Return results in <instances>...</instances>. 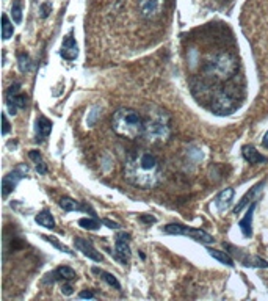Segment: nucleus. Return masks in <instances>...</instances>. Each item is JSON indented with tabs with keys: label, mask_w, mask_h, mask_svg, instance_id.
Returning <instances> with one entry per match:
<instances>
[{
	"label": "nucleus",
	"mask_w": 268,
	"mask_h": 301,
	"mask_svg": "<svg viewBox=\"0 0 268 301\" xmlns=\"http://www.w3.org/2000/svg\"><path fill=\"white\" fill-rule=\"evenodd\" d=\"M161 163L157 155L148 150H137L124 162V177L132 185L140 188H152L160 184Z\"/></svg>",
	"instance_id": "nucleus-1"
},
{
	"label": "nucleus",
	"mask_w": 268,
	"mask_h": 301,
	"mask_svg": "<svg viewBox=\"0 0 268 301\" xmlns=\"http://www.w3.org/2000/svg\"><path fill=\"white\" fill-rule=\"evenodd\" d=\"M111 129L118 137L135 140L145 134V119L138 111L132 108H119L113 113L111 118Z\"/></svg>",
	"instance_id": "nucleus-2"
},
{
	"label": "nucleus",
	"mask_w": 268,
	"mask_h": 301,
	"mask_svg": "<svg viewBox=\"0 0 268 301\" xmlns=\"http://www.w3.org/2000/svg\"><path fill=\"white\" fill-rule=\"evenodd\" d=\"M143 137L152 145L166 143L171 137V119L169 115L161 108H152L145 119V134Z\"/></svg>",
	"instance_id": "nucleus-3"
},
{
	"label": "nucleus",
	"mask_w": 268,
	"mask_h": 301,
	"mask_svg": "<svg viewBox=\"0 0 268 301\" xmlns=\"http://www.w3.org/2000/svg\"><path fill=\"white\" fill-rule=\"evenodd\" d=\"M206 77L210 80L224 82L232 79L238 71V61L237 58L229 52L215 53L204 63L203 68Z\"/></svg>",
	"instance_id": "nucleus-4"
},
{
	"label": "nucleus",
	"mask_w": 268,
	"mask_h": 301,
	"mask_svg": "<svg viewBox=\"0 0 268 301\" xmlns=\"http://www.w3.org/2000/svg\"><path fill=\"white\" fill-rule=\"evenodd\" d=\"M238 94L234 88L218 90L212 98V111L216 115H231L238 108Z\"/></svg>",
	"instance_id": "nucleus-5"
},
{
	"label": "nucleus",
	"mask_w": 268,
	"mask_h": 301,
	"mask_svg": "<svg viewBox=\"0 0 268 301\" xmlns=\"http://www.w3.org/2000/svg\"><path fill=\"white\" fill-rule=\"evenodd\" d=\"M163 231L166 234H173V235H185V237H190V239H193L195 242L204 243V245H210V243L215 242V239L209 232H206L203 229H196V228H188V226H184L180 223L166 224L163 228Z\"/></svg>",
	"instance_id": "nucleus-6"
},
{
	"label": "nucleus",
	"mask_w": 268,
	"mask_h": 301,
	"mask_svg": "<svg viewBox=\"0 0 268 301\" xmlns=\"http://www.w3.org/2000/svg\"><path fill=\"white\" fill-rule=\"evenodd\" d=\"M28 96L21 90V83H13L6 91V107L11 115H16L19 110L27 107Z\"/></svg>",
	"instance_id": "nucleus-7"
},
{
	"label": "nucleus",
	"mask_w": 268,
	"mask_h": 301,
	"mask_svg": "<svg viewBox=\"0 0 268 301\" xmlns=\"http://www.w3.org/2000/svg\"><path fill=\"white\" fill-rule=\"evenodd\" d=\"M27 173H28V166L27 165H19L17 168L13 169L11 173H8L6 176H3V179H2V195L6 198L17 187V184L27 176Z\"/></svg>",
	"instance_id": "nucleus-8"
},
{
	"label": "nucleus",
	"mask_w": 268,
	"mask_h": 301,
	"mask_svg": "<svg viewBox=\"0 0 268 301\" xmlns=\"http://www.w3.org/2000/svg\"><path fill=\"white\" fill-rule=\"evenodd\" d=\"M130 235L126 232H121L118 234L116 242H114V252H113V257L116 259L121 265H126L130 260Z\"/></svg>",
	"instance_id": "nucleus-9"
},
{
	"label": "nucleus",
	"mask_w": 268,
	"mask_h": 301,
	"mask_svg": "<svg viewBox=\"0 0 268 301\" xmlns=\"http://www.w3.org/2000/svg\"><path fill=\"white\" fill-rule=\"evenodd\" d=\"M165 8V0H138V9L141 17L152 21L161 16Z\"/></svg>",
	"instance_id": "nucleus-10"
},
{
	"label": "nucleus",
	"mask_w": 268,
	"mask_h": 301,
	"mask_svg": "<svg viewBox=\"0 0 268 301\" xmlns=\"http://www.w3.org/2000/svg\"><path fill=\"white\" fill-rule=\"evenodd\" d=\"M226 248H231L232 251H229L231 254L240 260L245 267H254V268H267L268 267V262L259 256H250V254L243 252V250H238V248H234L231 245H226Z\"/></svg>",
	"instance_id": "nucleus-11"
},
{
	"label": "nucleus",
	"mask_w": 268,
	"mask_h": 301,
	"mask_svg": "<svg viewBox=\"0 0 268 301\" xmlns=\"http://www.w3.org/2000/svg\"><path fill=\"white\" fill-rule=\"evenodd\" d=\"M74 245H75V248H77L85 257H88L94 262H102L104 257H102V254L94 248V245L91 240L88 239H82V237H75L74 239Z\"/></svg>",
	"instance_id": "nucleus-12"
},
{
	"label": "nucleus",
	"mask_w": 268,
	"mask_h": 301,
	"mask_svg": "<svg viewBox=\"0 0 268 301\" xmlns=\"http://www.w3.org/2000/svg\"><path fill=\"white\" fill-rule=\"evenodd\" d=\"M77 279V273H75L71 267H58L56 270L47 273L44 276L43 282L44 284H54L56 281H74Z\"/></svg>",
	"instance_id": "nucleus-13"
},
{
	"label": "nucleus",
	"mask_w": 268,
	"mask_h": 301,
	"mask_svg": "<svg viewBox=\"0 0 268 301\" xmlns=\"http://www.w3.org/2000/svg\"><path fill=\"white\" fill-rule=\"evenodd\" d=\"M60 55L63 56L64 60L68 61H72L77 58L79 55V46L75 43V40L72 38V35H68L64 38V41L61 44V50H60Z\"/></svg>",
	"instance_id": "nucleus-14"
},
{
	"label": "nucleus",
	"mask_w": 268,
	"mask_h": 301,
	"mask_svg": "<svg viewBox=\"0 0 268 301\" xmlns=\"http://www.w3.org/2000/svg\"><path fill=\"white\" fill-rule=\"evenodd\" d=\"M35 132H36V141H44L52 132V121L47 119L46 116H40L36 119Z\"/></svg>",
	"instance_id": "nucleus-15"
},
{
	"label": "nucleus",
	"mask_w": 268,
	"mask_h": 301,
	"mask_svg": "<svg viewBox=\"0 0 268 301\" xmlns=\"http://www.w3.org/2000/svg\"><path fill=\"white\" fill-rule=\"evenodd\" d=\"M242 155H243V158L246 160L248 163H253V165H256V163H268V158L264 154H261L254 146H250V145H246V146L242 148Z\"/></svg>",
	"instance_id": "nucleus-16"
},
{
	"label": "nucleus",
	"mask_w": 268,
	"mask_h": 301,
	"mask_svg": "<svg viewBox=\"0 0 268 301\" xmlns=\"http://www.w3.org/2000/svg\"><path fill=\"white\" fill-rule=\"evenodd\" d=\"M232 198H234V188H226V190H223L221 193H218L215 196V200H214L215 207L219 212L227 210L232 204Z\"/></svg>",
	"instance_id": "nucleus-17"
},
{
	"label": "nucleus",
	"mask_w": 268,
	"mask_h": 301,
	"mask_svg": "<svg viewBox=\"0 0 268 301\" xmlns=\"http://www.w3.org/2000/svg\"><path fill=\"white\" fill-rule=\"evenodd\" d=\"M265 185V182L262 181V182H259V184H257V185H254L253 188H251V190L250 192H248L243 198H242V200H240V202H238L235 207H234V213L235 215H238V213H240L243 209H245V207L248 205V204H250L251 202V200H254V196L257 195V193H259L261 190H262V187Z\"/></svg>",
	"instance_id": "nucleus-18"
},
{
	"label": "nucleus",
	"mask_w": 268,
	"mask_h": 301,
	"mask_svg": "<svg viewBox=\"0 0 268 301\" xmlns=\"http://www.w3.org/2000/svg\"><path fill=\"white\" fill-rule=\"evenodd\" d=\"M58 205L61 207L64 212H75V210H77V212H88V210H91L88 205H83V204L77 202L75 200H72V198H68V196L61 198Z\"/></svg>",
	"instance_id": "nucleus-19"
},
{
	"label": "nucleus",
	"mask_w": 268,
	"mask_h": 301,
	"mask_svg": "<svg viewBox=\"0 0 268 301\" xmlns=\"http://www.w3.org/2000/svg\"><path fill=\"white\" fill-rule=\"evenodd\" d=\"M254 209H256V202H253L250 205V209H248L245 218L240 220V223H238V226H240V229L243 232L245 237H251L253 235V228H251V223H253V213H254Z\"/></svg>",
	"instance_id": "nucleus-20"
},
{
	"label": "nucleus",
	"mask_w": 268,
	"mask_h": 301,
	"mask_svg": "<svg viewBox=\"0 0 268 301\" xmlns=\"http://www.w3.org/2000/svg\"><path fill=\"white\" fill-rule=\"evenodd\" d=\"M35 221L43 226V228H47V229H54L55 228V218L52 216L51 212H47V210H43L40 212L36 216H35Z\"/></svg>",
	"instance_id": "nucleus-21"
},
{
	"label": "nucleus",
	"mask_w": 268,
	"mask_h": 301,
	"mask_svg": "<svg viewBox=\"0 0 268 301\" xmlns=\"http://www.w3.org/2000/svg\"><path fill=\"white\" fill-rule=\"evenodd\" d=\"M28 157L35 162V168H36L38 174H47V165L43 160V155H41L40 150H35V149L30 150V152H28Z\"/></svg>",
	"instance_id": "nucleus-22"
},
{
	"label": "nucleus",
	"mask_w": 268,
	"mask_h": 301,
	"mask_svg": "<svg viewBox=\"0 0 268 301\" xmlns=\"http://www.w3.org/2000/svg\"><path fill=\"white\" fill-rule=\"evenodd\" d=\"M93 273H96V275H99L105 282H107L108 286H111V287H114L116 290H121V284H119V281L114 278L111 273H108V271H105V270H102V268H98V267H94L93 268Z\"/></svg>",
	"instance_id": "nucleus-23"
},
{
	"label": "nucleus",
	"mask_w": 268,
	"mask_h": 301,
	"mask_svg": "<svg viewBox=\"0 0 268 301\" xmlns=\"http://www.w3.org/2000/svg\"><path fill=\"white\" fill-rule=\"evenodd\" d=\"M209 254L218 262L224 263L227 267H234V259L231 257V254L226 251H219V250H209Z\"/></svg>",
	"instance_id": "nucleus-24"
},
{
	"label": "nucleus",
	"mask_w": 268,
	"mask_h": 301,
	"mask_svg": "<svg viewBox=\"0 0 268 301\" xmlns=\"http://www.w3.org/2000/svg\"><path fill=\"white\" fill-rule=\"evenodd\" d=\"M13 33H14V25L9 22L6 14H2V38H3V41H8L9 38L13 36Z\"/></svg>",
	"instance_id": "nucleus-25"
},
{
	"label": "nucleus",
	"mask_w": 268,
	"mask_h": 301,
	"mask_svg": "<svg viewBox=\"0 0 268 301\" xmlns=\"http://www.w3.org/2000/svg\"><path fill=\"white\" fill-rule=\"evenodd\" d=\"M41 239H44L46 242H49L51 245H54L55 248H58L61 252H64V254H68V256H74V251H71L68 247H66V245H63V243H60L58 240H56L55 237H51V235H41Z\"/></svg>",
	"instance_id": "nucleus-26"
},
{
	"label": "nucleus",
	"mask_w": 268,
	"mask_h": 301,
	"mask_svg": "<svg viewBox=\"0 0 268 301\" xmlns=\"http://www.w3.org/2000/svg\"><path fill=\"white\" fill-rule=\"evenodd\" d=\"M17 63H19V69H21L22 72H28L32 71V60L30 56H28L27 53H19L17 56Z\"/></svg>",
	"instance_id": "nucleus-27"
},
{
	"label": "nucleus",
	"mask_w": 268,
	"mask_h": 301,
	"mask_svg": "<svg viewBox=\"0 0 268 301\" xmlns=\"http://www.w3.org/2000/svg\"><path fill=\"white\" fill-rule=\"evenodd\" d=\"M11 16H13V21L16 24H21L22 22V2H21V0H14V2H13Z\"/></svg>",
	"instance_id": "nucleus-28"
},
{
	"label": "nucleus",
	"mask_w": 268,
	"mask_h": 301,
	"mask_svg": "<svg viewBox=\"0 0 268 301\" xmlns=\"http://www.w3.org/2000/svg\"><path fill=\"white\" fill-rule=\"evenodd\" d=\"M102 223V221H101ZM101 223L96 220V218H80L79 220V226L83 229H88V231H96L101 228Z\"/></svg>",
	"instance_id": "nucleus-29"
},
{
	"label": "nucleus",
	"mask_w": 268,
	"mask_h": 301,
	"mask_svg": "<svg viewBox=\"0 0 268 301\" xmlns=\"http://www.w3.org/2000/svg\"><path fill=\"white\" fill-rule=\"evenodd\" d=\"M101 116V107L99 105H94L90 108V113L87 116V126L88 127H93L96 124V121H98V118Z\"/></svg>",
	"instance_id": "nucleus-30"
},
{
	"label": "nucleus",
	"mask_w": 268,
	"mask_h": 301,
	"mask_svg": "<svg viewBox=\"0 0 268 301\" xmlns=\"http://www.w3.org/2000/svg\"><path fill=\"white\" fill-rule=\"evenodd\" d=\"M71 281H63V284H61V294L63 295H72L74 294V289H72V286L69 284Z\"/></svg>",
	"instance_id": "nucleus-31"
},
{
	"label": "nucleus",
	"mask_w": 268,
	"mask_h": 301,
	"mask_svg": "<svg viewBox=\"0 0 268 301\" xmlns=\"http://www.w3.org/2000/svg\"><path fill=\"white\" fill-rule=\"evenodd\" d=\"M51 9H52V6H51V3H49V2H44V3H41V6H40L41 17H43V19H46L47 16H49Z\"/></svg>",
	"instance_id": "nucleus-32"
},
{
	"label": "nucleus",
	"mask_w": 268,
	"mask_h": 301,
	"mask_svg": "<svg viewBox=\"0 0 268 301\" xmlns=\"http://www.w3.org/2000/svg\"><path fill=\"white\" fill-rule=\"evenodd\" d=\"M2 121H3V127H2V135H6L9 132V122H8V118L5 113H2Z\"/></svg>",
	"instance_id": "nucleus-33"
},
{
	"label": "nucleus",
	"mask_w": 268,
	"mask_h": 301,
	"mask_svg": "<svg viewBox=\"0 0 268 301\" xmlns=\"http://www.w3.org/2000/svg\"><path fill=\"white\" fill-rule=\"evenodd\" d=\"M102 224H107V228H110V229H119V228H121L118 223H114V221H111V220H108V218H104V220H102Z\"/></svg>",
	"instance_id": "nucleus-34"
},
{
	"label": "nucleus",
	"mask_w": 268,
	"mask_h": 301,
	"mask_svg": "<svg viewBox=\"0 0 268 301\" xmlns=\"http://www.w3.org/2000/svg\"><path fill=\"white\" fill-rule=\"evenodd\" d=\"M79 297H80V298H88V300L96 298V295L93 294V292H90V290H83V292H80Z\"/></svg>",
	"instance_id": "nucleus-35"
},
{
	"label": "nucleus",
	"mask_w": 268,
	"mask_h": 301,
	"mask_svg": "<svg viewBox=\"0 0 268 301\" xmlns=\"http://www.w3.org/2000/svg\"><path fill=\"white\" fill-rule=\"evenodd\" d=\"M140 220H141V221H146V223H156V221H157L156 216H152V215H141Z\"/></svg>",
	"instance_id": "nucleus-36"
},
{
	"label": "nucleus",
	"mask_w": 268,
	"mask_h": 301,
	"mask_svg": "<svg viewBox=\"0 0 268 301\" xmlns=\"http://www.w3.org/2000/svg\"><path fill=\"white\" fill-rule=\"evenodd\" d=\"M262 146L268 149V132H267V134L264 135V138H262Z\"/></svg>",
	"instance_id": "nucleus-37"
}]
</instances>
